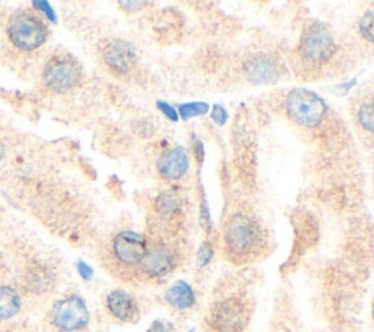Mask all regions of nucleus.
<instances>
[{"instance_id": "3", "label": "nucleus", "mask_w": 374, "mask_h": 332, "mask_svg": "<svg viewBox=\"0 0 374 332\" xmlns=\"http://www.w3.org/2000/svg\"><path fill=\"white\" fill-rule=\"evenodd\" d=\"M6 33L18 49L27 52L38 49L47 40V27L44 22L28 12H21L11 18Z\"/></svg>"}, {"instance_id": "2", "label": "nucleus", "mask_w": 374, "mask_h": 332, "mask_svg": "<svg viewBox=\"0 0 374 332\" xmlns=\"http://www.w3.org/2000/svg\"><path fill=\"white\" fill-rule=\"evenodd\" d=\"M285 107L290 118L298 125L306 127L319 125L327 113L324 100L316 93L302 90V88H297V90H293L288 94Z\"/></svg>"}, {"instance_id": "13", "label": "nucleus", "mask_w": 374, "mask_h": 332, "mask_svg": "<svg viewBox=\"0 0 374 332\" xmlns=\"http://www.w3.org/2000/svg\"><path fill=\"white\" fill-rule=\"evenodd\" d=\"M246 76L254 85H268L278 81L279 71L276 63L266 57V56H257L250 59L246 63Z\"/></svg>"}, {"instance_id": "28", "label": "nucleus", "mask_w": 374, "mask_h": 332, "mask_svg": "<svg viewBox=\"0 0 374 332\" xmlns=\"http://www.w3.org/2000/svg\"><path fill=\"white\" fill-rule=\"evenodd\" d=\"M2 156H4V147L0 144V159H2Z\"/></svg>"}, {"instance_id": "12", "label": "nucleus", "mask_w": 374, "mask_h": 332, "mask_svg": "<svg viewBox=\"0 0 374 332\" xmlns=\"http://www.w3.org/2000/svg\"><path fill=\"white\" fill-rule=\"evenodd\" d=\"M157 168L164 179L177 181L189 170V156L181 147L170 148L158 159Z\"/></svg>"}, {"instance_id": "22", "label": "nucleus", "mask_w": 374, "mask_h": 332, "mask_svg": "<svg viewBox=\"0 0 374 332\" xmlns=\"http://www.w3.org/2000/svg\"><path fill=\"white\" fill-rule=\"evenodd\" d=\"M210 119H212L218 126H222L227 123L228 120V113H227V110L220 105V104H215L212 107V112H210Z\"/></svg>"}, {"instance_id": "29", "label": "nucleus", "mask_w": 374, "mask_h": 332, "mask_svg": "<svg viewBox=\"0 0 374 332\" xmlns=\"http://www.w3.org/2000/svg\"><path fill=\"white\" fill-rule=\"evenodd\" d=\"M189 332H193V331H189Z\"/></svg>"}, {"instance_id": "17", "label": "nucleus", "mask_w": 374, "mask_h": 332, "mask_svg": "<svg viewBox=\"0 0 374 332\" xmlns=\"http://www.w3.org/2000/svg\"><path fill=\"white\" fill-rule=\"evenodd\" d=\"M155 210L162 218H176L181 211V199L176 192H164L155 201Z\"/></svg>"}, {"instance_id": "26", "label": "nucleus", "mask_w": 374, "mask_h": 332, "mask_svg": "<svg viewBox=\"0 0 374 332\" xmlns=\"http://www.w3.org/2000/svg\"><path fill=\"white\" fill-rule=\"evenodd\" d=\"M120 6H123V9L126 11H130V12H135V11H139L142 9L144 6L149 5L148 2H119Z\"/></svg>"}, {"instance_id": "8", "label": "nucleus", "mask_w": 374, "mask_h": 332, "mask_svg": "<svg viewBox=\"0 0 374 332\" xmlns=\"http://www.w3.org/2000/svg\"><path fill=\"white\" fill-rule=\"evenodd\" d=\"M336 50V44L332 34L324 27L316 25L304 35L300 52L313 63H324L329 60Z\"/></svg>"}, {"instance_id": "9", "label": "nucleus", "mask_w": 374, "mask_h": 332, "mask_svg": "<svg viewBox=\"0 0 374 332\" xmlns=\"http://www.w3.org/2000/svg\"><path fill=\"white\" fill-rule=\"evenodd\" d=\"M177 267L176 253L164 245H157L148 249L147 256L139 265L142 275L157 280L169 275Z\"/></svg>"}, {"instance_id": "15", "label": "nucleus", "mask_w": 374, "mask_h": 332, "mask_svg": "<svg viewBox=\"0 0 374 332\" xmlns=\"http://www.w3.org/2000/svg\"><path fill=\"white\" fill-rule=\"evenodd\" d=\"M295 246L294 256H300L306 252L317 239V227L314 226L310 218H304L300 221V224L295 226Z\"/></svg>"}, {"instance_id": "1", "label": "nucleus", "mask_w": 374, "mask_h": 332, "mask_svg": "<svg viewBox=\"0 0 374 332\" xmlns=\"http://www.w3.org/2000/svg\"><path fill=\"white\" fill-rule=\"evenodd\" d=\"M222 240L224 249L232 261H244L256 246V226L244 214L232 215L224 227Z\"/></svg>"}, {"instance_id": "20", "label": "nucleus", "mask_w": 374, "mask_h": 332, "mask_svg": "<svg viewBox=\"0 0 374 332\" xmlns=\"http://www.w3.org/2000/svg\"><path fill=\"white\" fill-rule=\"evenodd\" d=\"M214 258V246L210 245V241H203L196 256V262L199 268H205L209 265V262Z\"/></svg>"}, {"instance_id": "27", "label": "nucleus", "mask_w": 374, "mask_h": 332, "mask_svg": "<svg viewBox=\"0 0 374 332\" xmlns=\"http://www.w3.org/2000/svg\"><path fill=\"white\" fill-rule=\"evenodd\" d=\"M34 5H35V6H40V9H41L47 16H49L52 21H55V12H53V9L50 8L49 4H45V2H35Z\"/></svg>"}, {"instance_id": "21", "label": "nucleus", "mask_w": 374, "mask_h": 332, "mask_svg": "<svg viewBox=\"0 0 374 332\" xmlns=\"http://www.w3.org/2000/svg\"><path fill=\"white\" fill-rule=\"evenodd\" d=\"M360 33L368 42H373L374 31H373V12L371 11H367L360 19Z\"/></svg>"}, {"instance_id": "14", "label": "nucleus", "mask_w": 374, "mask_h": 332, "mask_svg": "<svg viewBox=\"0 0 374 332\" xmlns=\"http://www.w3.org/2000/svg\"><path fill=\"white\" fill-rule=\"evenodd\" d=\"M166 302L176 311H187L195 306L196 294L192 285L186 281H176L166 292Z\"/></svg>"}, {"instance_id": "24", "label": "nucleus", "mask_w": 374, "mask_h": 332, "mask_svg": "<svg viewBox=\"0 0 374 332\" xmlns=\"http://www.w3.org/2000/svg\"><path fill=\"white\" fill-rule=\"evenodd\" d=\"M76 268H78V273H79V275H81L84 280L89 281V280L92 278V275H94V270L89 267V265H88L86 262H84V261H79V262H78V265H76Z\"/></svg>"}, {"instance_id": "11", "label": "nucleus", "mask_w": 374, "mask_h": 332, "mask_svg": "<svg viewBox=\"0 0 374 332\" xmlns=\"http://www.w3.org/2000/svg\"><path fill=\"white\" fill-rule=\"evenodd\" d=\"M104 62L115 74H128L136 64V53L126 41H113L107 44L104 53Z\"/></svg>"}, {"instance_id": "18", "label": "nucleus", "mask_w": 374, "mask_h": 332, "mask_svg": "<svg viewBox=\"0 0 374 332\" xmlns=\"http://www.w3.org/2000/svg\"><path fill=\"white\" fill-rule=\"evenodd\" d=\"M209 112V104L205 101H193V103H187V104H181L178 107V116H181V119L184 120H189L192 118L196 116H203Z\"/></svg>"}, {"instance_id": "4", "label": "nucleus", "mask_w": 374, "mask_h": 332, "mask_svg": "<svg viewBox=\"0 0 374 332\" xmlns=\"http://www.w3.org/2000/svg\"><path fill=\"white\" fill-rule=\"evenodd\" d=\"M50 321L59 332L84 331L89 324L88 306L79 296H67L53 306Z\"/></svg>"}, {"instance_id": "16", "label": "nucleus", "mask_w": 374, "mask_h": 332, "mask_svg": "<svg viewBox=\"0 0 374 332\" xmlns=\"http://www.w3.org/2000/svg\"><path fill=\"white\" fill-rule=\"evenodd\" d=\"M21 311V296L9 285H0V321H9Z\"/></svg>"}, {"instance_id": "6", "label": "nucleus", "mask_w": 374, "mask_h": 332, "mask_svg": "<svg viewBox=\"0 0 374 332\" xmlns=\"http://www.w3.org/2000/svg\"><path fill=\"white\" fill-rule=\"evenodd\" d=\"M249 319V304L240 297H230L215 307L210 325L217 332H243Z\"/></svg>"}, {"instance_id": "10", "label": "nucleus", "mask_w": 374, "mask_h": 332, "mask_svg": "<svg viewBox=\"0 0 374 332\" xmlns=\"http://www.w3.org/2000/svg\"><path fill=\"white\" fill-rule=\"evenodd\" d=\"M108 314L123 324H132L139 318V306L132 294L125 290H113L106 297Z\"/></svg>"}, {"instance_id": "5", "label": "nucleus", "mask_w": 374, "mask_h": 332, "mask_svg": "<svg viewBox=\"0 0 374 332\" xmlns=\"http://www.w3.org/2000/svg\"><path fill=\"white\" fill-rule=\"evenodd\" d=\"M149 249L145 236L133 230L117 233L111 240L113 259L125 268L139 267Z\"/></svg>"}, {"instance_id": "23", "label": "nucleus", "mask_w": 374, "mask_h": 332, "mask_svg": "<svg viewBox=\"0 0 374 332\" xmlns=\"http://www.w3.org/2000/svg\"><path fill=\"white\" fill-rule=\"evenodd\" d=\"M157 107L161 110V112L164 113V116H167L171 122H177L178 120V113H177V110L170 105L169 103H164V101H158L157 103Z\"/></svg>"}, {"instance_id": "25", "label": "nucleus", "mask_w": 374, "mask_h": 332, "mask_svg": "<svg viewBox=\"0 0 374 332\" xmlns=\"http://www.w3.org/2000/svg\"><path fill=\"white\" fill-rule=\"evenodd\" d=\"M148 332H171V325L164 321H155L148 329Z\"/></svg>"}, {"instance_id": "7", "label": "nucleus", "mask_w": 374, "mask_h": 332, "mask_svg": "<svg viewBox=\"0 0 374 332\" xmlns=\"http://www.w3.org/2000/svg\"><path fill=\"white\" fill-rule=\"evenodd\" d=\"M44 82L55 91H67L81 79V69L75 60L64 56H56L45 64Z\"/></svg>"}, {"instance_id": "19", "label": "nucleus", "mask_w": 374, "mask_h": 332, "mask_svg": "<svg viewBox=\"0 0 374 332\" xmlns=\"http://www.w3.org/2000/svg\"><path fill=\"white\" fill-rule=\"evenodd\" d=\"M358 123L363 129H366L367 132L373 130V104L371 103H366L360 107L358 110V115H357Z\"/></svg>"}]
</instances>
